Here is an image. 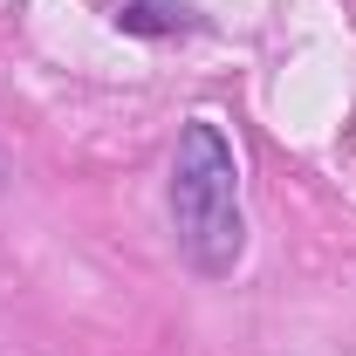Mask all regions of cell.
Listing matches in <instances>:
<instances>
[{
    "label": "cell",
    "instance_id": "6da1fadb",
    "mask_svg": "<svg viewBox=\"0 0 356 356\" xmlns=\"http://www.w3.org/2000/svg\"><path fill=\"white\" fill-rule=\"evenodd\" d=\"M172 233L178 254L206 281H226L247 254V206H240V158L213 117H192L172 151Z\"/></svg>",
    "mask_w": 356,
    "mask_h": 356
},
{
    "label": "cell",
    "instance_id": "7a4b0ae2",
    "mask_svg": "<svg viewBox=\"0 0 356 356\" xmlns=\"http://www.w3.org/2000/svg\"><path fill=\"white\" fill-rule=\"evenodd\" d=\"M117 28L124 35H185L192 28V7H178V0H124L117 7Z\"/></svg>",
    "mask_w": 356,
    "mask_h": 356
},
{
    "label": "cell",
    "instance_id": "3957f363",
    "mask_svg": "<svg viewBox=\"0 0 356 356\" xmlns=\"http://www.w3.org/2000/svg\"><path fill=\"white\" fill-rule=\"evenodd\" d=\"M7 172H14V165H7V144H0V185H7Z\"/></svg>",
    "mask_w": 356,
    "mask_h": 356
}]
</instances>
